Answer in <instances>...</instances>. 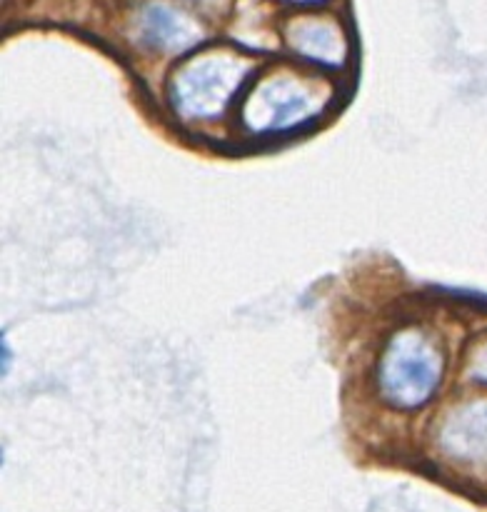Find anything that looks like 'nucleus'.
<instances>
[{
    "instance_id": "f257e3e1",
    "label": "nucleus",
    "mask_w": 487,
    "mask_h": 512,
    "mask_svg": "<svg viewBox=\"0 0 487 512\" xmlns=\"http://www.w3.org/2000/svg\"><path fill=\"white\" fill-rule=\"evenodd\" d=\"M250 63L233 50H208L175 70L170 103L185 120L215 118L225 110L248 75Z\"/></svg>"
},
{
    "instance_id": "7ed1b4c3",
    "label": "nucleus",
    "mask_w": 487,
    "mask_h": 512,
    "mask_svg": "<svg viewBox=\"0 0 487 512\" xmlns=\"http://www.w3.org/2000/svg\"><path fill=\"white\" fill-rule=\"evenodd\" d=\"M330 90L305 75L275 73L260 80L243 105V120L253 133H278L305 123L323 110Z\"/></svg>"
},
{
    "instance_id": "6e6552de",
    "label": "nucleus",
    "mask_w": 487,
    "mask_h": 512,
    "mask_svg": "<svg viewBox=\"0 0 487 512\" xmlns=\"http://www.w3.org/2000/svg\"><path fill=\"white\" fill-rule=\"evenodd\" d=\"M293 3H323V0H293Z\"/></svg>"
},
{
    "instance_id": "20e7f679",
    "label": "nucleus",
    "mask_w": 487,
    "mask_h": 512,
    "mask_svg": "<svg viewBox=\"0 0 487 512\" xmlns=\"http://www.w3.org/2000/svg\"><path fill=\"white\" fill-rule=\"evenodd\" d=\"M290 48L295 53L305 55L320 65L338 68L348 58V40H345L343 28L333 18L323 15H303V18L290 20L285 28Z\"/></svg>"
},
{
    "instance_id": "0eeeda50",
    "label": "nucleus",
    "mask_w": 487,
    "mask_h": 512,
    "mask_svg": "<svg viewBox=\"0 0 487 512\" xmlns=\"http://www.w3.org/2000/svg\"><path fill=\"white\" fill-rule=\"evenodd\" d=\"M468 373H470V378H473V380L487 383V340H485V343H480L478 348H475L473 358H470Z\"/></svg>"
},
{
    "instance_id": "39448f33",
    "label": "nucleus",
    "mask_w": 487,
    "mask_h": 512,
    "mask_svg": "<svg viewBox=\"0 0 487 512\" xmlns=\"http://www.w3.org/2000/svg\"><path fill=\"white\" fill-rule=\"evenodd\" d=\"M140 38L158 50H185L200 38V28L170 5H148L140 15Z\"/></svg>"
},
{
    "instance_id": "423d86ee",
    "label": "nucleus",
    "mask_w": 487,
    "mask_h": 512,
    "mask_svg": "<svg viewBox=\"0 0 487 512\" xmlns=\"http://www.w3.org/2000/svg\"><path fill=\"white\" fill-rule=\"evenodd\" d=\"M443 443L463 458H487V403L458 410L445 425Z\"/></svg>"
},
{
    "instance_id": "f03ea898",
    "label": "nucleus",
    "mask_w": 487,
    "mask_h": 512,
    "mask_svg": "<svg viewBox=\"0 0 487 512\" xmlns=\"http://www.w3.org/2000/svg\"><path fill=\"white\" fill-rule=\"evenodd\" d=\"M443 378V355L420 330H403L390 340L380 360V390L395 408H418L430 400Z\"/></svg>"
}]
</instances>
